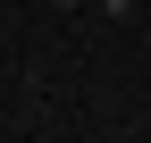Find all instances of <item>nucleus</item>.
<instances>
[{
    "instance_id": "obj_2",
    "label": "nucleus",
    "mask_w": 151,
    "mask_h": 143,
    "mask_svg": "<svg viewBox=\"0 0 151 143\" xmlns=\"http://www.w3.org/2000/svg\"><path fill=\"white\" fill-rule=\"evenodd\" d=\"M50 9H84V0H50Z\"/></svg>"
},
{
    "instance_id": "obj_1",
    "label": "nucleus",
    "mask_w": 151,
    "mask_h": 143,
    "mask_svg": "<svg viewBox=\"0 0 151 143\" xmlns=\"http://www.w3.org/2000/svg\"><path fill=\"white\" fill-rule=\"evenodd\" d=\"M101 17H134V0H101Z\"/></svg>"
}]
</instances>
